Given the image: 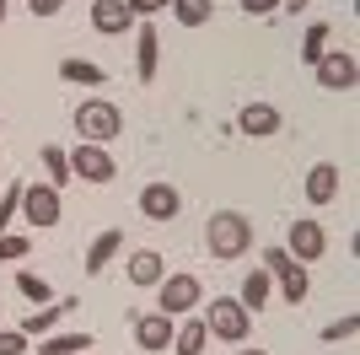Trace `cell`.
<instances>
[{"instance_id": "obj_1", "label": "cell", "mask_w": 360, "mask_h": 355, "mask_svg": "<svg viewBox=\"0 0 360 355\" xmlns=\"http://www.w3.org/2000/svg\"><path fill=\"white\" fill-rule=\"evenodd\" d=\"M205 248H210V259H221V264L242 259V253L253 248V221H248L242 210H215L210 221H205Z\"/></svg>"}, {"instance_id": "obj_2", "label": "cell", "mask_w": 360, "mask_h": 355, "mask_svg": "<svg viewBox=\"0 0 360 355\" xmlns=\"http://www.w3.org/2000/svg\"><path fill=\"white\" fill-rule=\"evenodd\" d=\"M75 135L91 140V146H108V140H119L124 135V113L119 103H108V97H86V103L75 108Z\"/></svg>"}, {"instance_id": "obj_3", "label": "cell", "mask_w": 360, "mask_h": 355, "mask_svg": "<svg viewBox=\"0 0 360 355\" xmlns=\"http://www.w3.org/2000/svg\"><path fill=\"white\" fill-rule=\"evenodd\" d=\"M205 328H210L215 340H226V344H242L253 334V312L242 307L237 296H215L210 307H205Z\"/></svg>"}, {"instance_id": "obj_4", "label": "cell", "mask_w": 360, "mask_h": 355, "mask_svg": "<svg viewBox=\"0 0 360 355\" xmlns=\"http://www.w3.org/2000/svg\"><path fill=\"white\" fill-rule=\"evenodd\" d=\"M205 307V285H199V275H162V285H156V312H167V318H183V312Z\"/></svg>"}, {"instance_id": "obj_5", "label": "cell", "mask_w": 360, "mask_h": 355, "mask_svg": "<svg viewBox=\"0 0 360 355\" xmlns=\"http://www.w3.org/2000/svg\"><path fill=\"white\" fill-rule=\"evenodd\" d=\"M27 226H60L65 205H60V189L54 183H44V178H32V183H22V210H16Z\"/></svg>"}, {"instance_id": "obj_6", "label": "cell", "mask_w": 360, "mask_h": 355, "mask_svg": "<svg viewBox=\"0 0 360 355\" xmlns=\"http://www.w3.org/2000/svg\"><path fill=\"white\" fill-rule=\"evenodd\" d=\"M65 156H70V178H81V183H113L119 178V162L108 156V146L75 140V151H65Z\"/></svg>"}, {"instance_id": "obj_7", "label": "cell", "mask_w": 360, "mask_h": 355, "mask_svg": "<svg viewBox=\"0 0 360 355\" xmlns=\"http://www.w3.org/2000/svg\"><path fill=\"white\" fill-rule=\"evenodd\" d=\"M264 269H269V280H280V296H285L290 307H296V301H307V264H296V259H290L285 248H269L264 253Z\"/></svg>"}, {"instance_id": "obj_8", "label": "cell", "mask_w": 360, "mask_h": 355, "mask_svg": "<svg viewBox=\"0 0 360 355\" xmlns=\"http://www.w3.org/2000/svg\"><path fill=\"white\" fill-rule=\"evenodd\" d=\"M285 253L296 259V264H317V259L328 253V232H323V221H312V216L290 221V232H285Z\"/></svg>"}, {"instance_id": "obj_9", "label": "cell", "mask_w": 360, "mask_h": 355, "mask_svg": "<svg viewBox=\"0 0 360 355\" xmlns=\"http://www.w3.org/2000/svg\"><path fill=\"white\" fill-rule=\"evenodd\" d=\"M312 75H317V87H323V92H349L360 70H355V54H349V49H328V54L312 65Z\"/></svg>"}, {"instance_id": "obj_10", "label": "cell", "mask_w": 360, "mask_h": 355, "mask_svg": "<svg viewBox=\"0 0 360 355\" xmlns=\"http://www.w3.org/2000/svg\"><path fill=\"white\" fill-rule=\"evenodd\" d=\"M172 334H178V318H167V312H140L135 318V344L150 355L172 350Z\"/></svg>"}, {"instance_id": "obj_11", "label": "cell", "mask_w": 360, "mask_h": 355, "mask_svg": "<svg viewBox=\"0 0 360 355\" xmlns=\"http://www.w3.org/2000/svg\"><path fill=\"white\" fill-rule=\"evenodd\" d=\"M178 210H183V194L172 189V183H146V189H140V216H146V221H172Z\"/></svg>"}, {"instance_id": "obj_12", "label": "cell", "mask_w": 360, "mask_h": 355, "mask_svg": "<svg viewBox=\"0 0 360 355\" xmlns=\"http://www.w3.org/2000/svg\"><path fill=\"white\" fill-rule=\"evenodd\" d=\"M237 130L242 135H253V140H269V135H280V108L269 103H248L237 113Z\"/></svg>"}, {"instance_id": "obj_13", "label": "cell", "mask_w": 360, "mask_h": 355, "mask_svg": "<svg viewBox=\"0 0 360 355\" xmlns=\"http://www.w3.org/2000/svg\"><path fill=\"white\" fill-rule=\"evenodd\" d=\"M156 65H162V38H156V27L140 22L135 27V75L140 81H156Z\"/></svg>"}, {"instance_id": "obj_14", "label": "cell", "mask_w": 360, "mask_h": 355, "mask_svg": "<svg viewBox=\"0 0 360 355\" xmlns=\"http://www.w3.org/2000/svg\"><path fill=\"white\" fill-rule=\"evenodd\" d=\"M307 199L312 205H333L339 199V162H317L307 173Z\"/></svg>"}, {"instance_id": "obj_15", "label": "cell", "mask_w": 360, "mask_h": 355, "mask_svg": "<svg viewBox=\"0 0 360 355\" xmlns=\"http://www.w3.org/2000/svg\"><path fill=\"white\" fill-rule=\"evenodd\" d=\"M167 275V259L156 248H135L129 253V285H162Z\"/></svg>"}, {"instance_id": "obj_16", "label": "cell", "mask_w": 360, "mask_h": 355, "mask_svg": "<svg viewBox=\"0 0 360 355\" xmlns=\"http://www.w3.org/2000/svg\"><path fill=\"white\" fill-rule=\"evenodd\" d=\"M91 27L97 32H135V16H129L124 0H97L91 6Z\"/></svg>"}, {"instance_id": "obj_17", "label": "cell", "mask_w": 360, "mask_h": 355, "mask_svg": "<svg viewBox=\"0 0 360 355\" xmlns=\"http://www.w3.org/2000/svg\"><path fill=\"white\" fill-rule=\"evenodd\" d=\"M70 307H81L75 296H65V301H54V307H49V301H44V307H32L27 318H22V334H27V340H32V334L44 340V334H49V328H54V323H60V318H65V312H70Z\"/></svg>"}, {"instance_id": "obj_18", "label": "cell", "mask_w": 360, "mask_h": 355, "mask_svg": "<svg viewBox=\"0 0 360 355\" xmlns=\"http://www.w3.org/2000/svg\"><path fill=\"white\" fill-rule=\"evenodd\" d=\"M119 248H124V232L113 226V232H103V237H97V242L86 248V264H81V269H86V275H103V269L119 259Z\"/></svg>"}, {"instance_id": "obj_19", "label": "cell", "mask_w": 360, "mask_h": 355, "mask_svg": "<svg viewBox=\"0 0 360 355\" xmlns=\"http://www.w3.org/2000/svg\"><path fill=\"white\" fill-rule=\"evenodd\" d=\"M205 344H210V328H205V318H183L178 334H172V355H205Z\"/></svg>"}, {"instance_id": "obj_20", "label": "cell", "mask_w": 360, "mask_h": 355, "mask_svg": "<svg viewBox=\"0 0 360 355\" xmlns=\"http://www.w3.org/2000/svg\"><path fill=\"white\" fill-rule=\"evenodd\" d=\"M269 291H274L269 269H248V275H242V291H237V301H242L248 312H258L264 301H269Z\"/></svg>"}, {"instance_id": "obj_21", "label": "cell", "mask_w": 360, "mask_h": 355, "mask_svg": "<svg viewBox=\"0 0 360 355\" xmlns=\"http://www.w3.org/2000/svg\"><path fill=\"white\" fill-rule=\"evenodd\" d=\"M86 350H91V334L81 328V334H44L32 355H86Z\"/></svg>"}, {"instance_id": "obj_22", "label": "cell", "mask_w": 360, "mask_h": 355, "mask_svg": "<svg viewBox=\"0 0 360 355\" xmlns=\"http://www.w3.org/2000/svg\"><path fill=\"white\" fill-rule=\"evenodd\" d=\"M60 81H70V87H103L108 81V70L103 65H91V59H60Z\"/></svg>"}, {"instance_id": "obj_23", "label": "cell", "mask_w": 360, "mask_h": 355, "mask_svg": "<svg viewBox=\"0 0 360 355\" xmlns=\"http://www.w3.org/2000/svg\"><path fill=\"white\" fill-rule=\"evenodd\" d=\"M38 156H44V183H54V189H65V183H70V156H65V151L60 146H44V151H38Z\"/></svg>"}, {"instance_id": "obj_24", "label": "cell", "mask_w": 360, "mask_h": 355, "mask_svg": "<svg viewBox=\"0 0 360 355\" xmlns=\"http://www.w3.org/2000/svg\"><path fill=\"white\" fill-rule=\"evenodd\" d=\"M167 11L178 16L183 27H205V22H210V11H215V6H210V0H172Z\"/></svg>"}, {"instance_id": "obj_25", "label": "cell", "mask_w": 360, "mask_h": 355, "mask_svg": "<svg viewBox=\"0 0 360 355\" xmlns=\"http://www.w3.org/2000/svg\"><path fill=\"white\" fill-rule=\"evenodd\" d=\"M16 291L27 296L32 307H44V301H54V291H49V280H44V275H32V269H16Z\"/></svg>"}, {"instance_id": "obj_26", "label": "cell", "mask_w": 360, "mask_h": 355, "mask_svg": "<svg viewBox=\"0 0 360 355\" xmlns=\"http://www.w3.org/2000/svg\"><path fill=\"white\" fill-rule=\"evenodd\" d=\"M323 54H328V22H312V27H307V38H301V59H307V65H317Z\"/></svg>"}, {"instance_id": "obj_27", "label": "cell", "mask_w": 360, "mask_h": 355, "mask_svg": "<svg viewBox=\"0 0 360 355\" xmlns=\"http://www.w3.org/2000/svg\"><path fill=\"white\" fill-rule=\"evenodd\" d=\"M360 318L355 312H345V318H333V323H323V344H339V340H355Z\"/></svg>"}, {"instance_id": "obj_28", "label": "cell", "mask_w": 360, "mask_h": 355, "mask_svg": "<svg viewBox=\"0 0 360 355\" xmlns=\"http://www.w3.org/2000/svg\"><path fill=\"white\" fill-rule=\"evenodd\" d=\"M0 355H32V340L22 328H0Z\"/></svg>"}, {"instance_id": "obj_29", "label": "cell", "mask_w": 360, "mask_h": 355, "mask_svg": "<svg viewBox=\"0 0 360 355\" xmlns=\"http://www.w3.org/2000/svg\"><path fill=\"white\" fill-rule=\"evenodd\" d=\"M27 248H32L27 237H11V232H6V237H0V264H16V259H27Z\"/></svg>"}, {"instance_id": "obj_30", "label": "cell", "mask_w": 360, "mask_h": 355, "mask_svg": "<svg viewBox=\"0 0 360 355\" xmlns=\"http://www.w3.org/2000/svg\"><path fill=\"white\" fill-rule=\"evenodd\" d=\"M124 6H129V16H135V22H146V16L167 11V6H172V0H124Z\"/></svg>"}, {"instance_id": "obj_31", "label": "cell", "mask_w": 360, "mask_h": 355, "mask_svg": "<svg viewBox=\"0 0 360 355\" xmlns=\"http://www.w3.org/2000/svg\"><path fill=\"white\" fill-rule=\"evenodd\" d=\"M237 6L248 16H274V11H280V0H237Z\"/></svg>"}, {"instance_id": "obj_32", "label": "cell", "mask_w": 360, "mask_h": 355, "mask_svg": "<svg viewBox=\"0 0 360 355\" xmlns=\"http://www.w3.org/2000/svg\"><path fill=\"white\" fill-rule=\"evenodd\" d=\"M60 6H65V0H27L32 16H60Z\"/></svg>"}, {"instance_id": "obj_33", "label": "cell", "mask_w": 360, "mask_h": 355, "mask_svg": "<svg viewBox=\"0 0 360 355\" xmlns=\"http://www.w3.org/2000/svg\"><path fill=\"white\" fill-rule=\"evenodd\" d=\"M312 0H280V11H307Z\"/></svg>"}, {"instance_id": "obj_34", "label": "cell", "mask_w": 360, "mask_h": 355, "mask_svg": "<svg viewBox=\"0 0 360 355\" xmlns=\"http://www.w3.org/2000/svg\"><path fill=\"white\" fill-rule=\"evenodd\" d=\"M237 355H269V350H237Z\"/></svg>"}, {"instance_id": "obj_35", "label": "cell", "mask_w": 360, "mask_h": 355, "mask_svg": "<svg viewBox=\"0 0 360 355\" xmlns=\"http://www.w3.org/2000/svg\"><path fill=\"white\" fill-rule=\"evenodd\" d=\"M0 22H6V0H0Z\"/></svg>"}, {"instance_id": "obj_36", "label": "cell", "mask_w": 360, "mask_h": 355, "mask_svg": "<svg viewBox=\"0 0 360 355\" xmlns=\"http://www.w3.org/2000/svg\"><path fill=\"white\" fill-rule=\"evenodd\" d=\"M86 355H91V350H86Z\"/></svg>"}]
</instances>
